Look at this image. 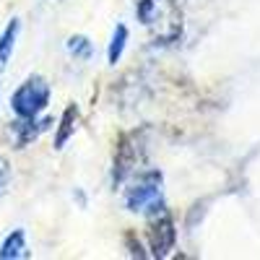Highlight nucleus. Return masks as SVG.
I'll list each match as a JSON object with an SVG mask.
<instances>
[{
	"label": "nucleus",
	"mask_w": 260,
	"mask_h": 260,
	"mask_svg": "<svg viewBox=\"0 0 260 260\" xmlns=\"http://www.w3.org/2000/svg\"><path fill=\"white\" fill-rule=\"evenodd\" d=\"M148 216V247L154 257H167L177 245V229H175V219H172L169 208L164 206V201H156L146 211Z\"/></svg>",
	"instance_id": "obj_1"
},
{
	"label": "nucleus",
	"mask_w": 260,
	"mask_h": 260,
	"mask_svg": "<svg viewBox=\"0 0 260 260\" xmlns=\"http://www.w3.org/2000/svg\"><path fill=\"white\" fill-rule=\"evenodd\" d=\"M50 104V83L42 76H31L11 96V110L16 117H39Z\"/></svg>",
	"instance_id": "obj_2"
},
{
	"label": "nucleus",
	"mask_w": 260,
	"mask_h": 260,
	"mask_svg": "<svg viewBox=\"0 0 260 260\" xmlns=\"http://www.w3.org/2000/svg\"><path fill=\"white\" fill-rule=\"evenodd\" d=\"M161 172L159 169H146L130 182L125 190V208L133 213H146L156 201H161Z\"/></svg>",
	"instance_id": "obj_3"
},
{
	"label": "nucleus",
	"mask_w": 260,
	"mask_h": 260,
	"mask_svg": "<svg viewBox=\"0 0 260 260\" xmlns=\"http://www.w3.org/2000/svg\"><path fill=\"white\" fill-rule=\"evenodd\" d=\"M143 161V136L138 130L120 138L117 151H115V167H112V185L120 187L136 175L138 164Z\"/></svg>",
	"instance_id": "obj_4"
},
{
	"label": "nucleus",
	"mask_w": 260,
	"mask_h": 260,
	"mask_svg": "<svg viewBox=\"0 0 260 260\" xmlns=\"http://www.w3.org/2000/svg\"><path fill=\"white\" fill-rule=\"evenodd\" d=\"M50 125H52L50 117H42V120H37V117H18V122H13V127H11L13 130L16 148H24L31 141H37Z\"/></svg>",
	"instance_id": "obj_5"
},
{
	"label": "nucleus",
	"mask_w": 260,
	"mask_h": 260,
	"mask_svg": "<svg viewBox=\"0 0 260 260\" xmlns=\"http://www.w3.org/2000/svg\"><path fill=\"white\" fill-rule=\"evenodd\" d=\"M76 127H78V107L71 104L68 110L62 112L60 117V125H57V133H55V148H62L65 143L71 141V136L76 133Z\"/></svg>",
	"instance_id": "obj_6"
},
{
	"label": "nucleus",
	"mask_w": 260,
	"mask_h": 260,
	"mask_svg": "<svg viewBox=\"0 0 260 260\" xmlns=\"http://www.w3.org/2000/svg\"><path fill=\"white\" fill-rule=\"evenodd\" d=\"M18 257H26V237L21 229L11 232L0 245V260H18Z\"/></svg>",
	"instance_id": "obj_7"
},
{
	"label": "nucleus",
	"mask_w": 260,
	"mask_h": 260,
	"mask_svg": "<svg viewBox=\"0 0 260 260\" xmlns=\"http://www.w3.org/2000/svg\"><path fill=\"white\" fill-rule=\"evenodd\" d=\"M18 29H21L18 18H13L11 24L3 29V34H0V68H3V65L11 60V55H13L16 39H18Z\"/></svg>",
	"instance_id": "obj_8"
},
{
	"label": "nucleus",
	"mask_w": 260,
	"mask_h": 260,
	"mask_svg": "<svg viewBox=\"0 0 260 260\" xmlns=\"http://www.w3.org/2000/svg\"><path fill=\"white\" fill-rule=\"evenodd\" d=\"M125 42H127V26L117 24L115 31H112L110 50H107V60H110V65H117V60L122 57V52H125Z\"/></svg>",
	"instance_id": "obj_9"
},
{
	"label": "nucleus",
	"mask_w": 260,
	"mask_h": 260,
	"mask_svg": "<svg viewBox=\"0 0 260 260\" xmlns=\"http://www.w3.org/2000/svg\"><path fill=\"white\" fill-rule=\"evenodd\" d=\"M68 52L71 55H76L78 60H89L91 57V52H94V47H91V42H89V37H71L68 39Z\"/></svg>",
	"instance_id": "obj_10"
},
{
	"label": "nucleus",
	"mask_w": 260,
	"mask_h": 260,
	"mask_svg": "<svg viewBox=\"0 0 260 260\" xmlns=\"http://www.w3.org/2000/svg\"><path fill=\"white\" fill-rule=\"evenodd\" d=\"M136 13H138V18L143 21V24H154L156 21V0H141Z\"/></svg>",
	"instance_id": "obj_11"
},
{
	"label": "nucleus",
	"mask_w": 260,
	"mask_h": 260,
	"mask_svg": "<svg viewBox=\"0 0 260 260\" xmlns=\"http://www.w3.org/2000/svg\"><path fill=\"white\" fill-rule=\"evenodd\" d=\"M8 185H11V164H8V159L0 156V198L8 190Z\"/></svg>",
	"instance_id": "obj_12"
}]
</instances>
